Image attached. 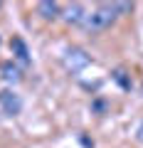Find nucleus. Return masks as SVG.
I'll use <instances>...</instances> for the list:
<instances>
[{
    "instance_id": "f257e3e1",
    "label": "nucleus",
    "mask_w": 143,
    "mask_h": 148,
    "mask_svg": "<svg viewBox=\"0 0 143 148\" xmlns=\"http://www.w3.org/2000/svg\"><path fill=\"white\" fill-rule=\"evenodd\" d=\"M116 8H114V3L111 5H99L96 10H91L89 15L84 17V27L89 32H101V30H106V27H111L114 22H116Z\"/></svg>"
},
{
    "instance_id": "f03ea898",
    "label": "nucleus",
    "mask_w": 143,
    "mask_h": 148,
    "mask_svg": "<svg viewBox=\"0 0 143 148\" xmlns=\"http://www.w3.org/2000/svg\"><path fill=\"white\" fill-rule=\"evenodd\" d=\"M89 62H91V57L79 47H72V49L64 52V67L69 72H81L84 67H89Z\"/></svg>"
},
{
    "instance_id": "7ed1b4c3",
    "label": "nucleus",
    "mask_w": 143,
    "mask_h": 148,
    "mask_svg": "<svg viewBox=\"0 0 143 148\" xmlns=\"http://www.w3.org/2000/svg\"><path fill=\"white\" fill-rule=\"evenodd\" d=\"M0 109L5 111L8 116H17L20 109H22V99L12 89H3L0 91Z\"/></svg>"
},
{
    "instance_id": "20e7f679",
    "label": "nucleus",
    "mask_w": 143,
    "mask_h": 148,
    "mask_svg": "<svg viewBox=\"0 0 143 148\" xmlns=\"http://www.w3.org/2000/svg\"><path fill=\"white\" fill-rule=\"evenodd\" d=\"M10 52L20 64H30V49H27V45H25L22 37H12L10 40Z\"/></svg>"
},
{
    "instance_id": "39448f33",
    "label": "nucleus",
    "mask_w": 143,
    "mask_h": 148,
    "mask_svg": "<svg viewBox=\"0 0 143 148\" xmlns=\"http://www.w3.org/2000/svg\"><path fill=\"white\" fill-rule=\"evenodd\" d=\"M84 5H79V3H74V5H69L67 12H64V22L67 25H79V22H84Z\"/></svg>"
},
{
    "instance_id": "423d86ee",
    "label": "nucleus",
    "mask_w": 143,
    "mask_h": 148,
    "mask_svg": "<svg viewBox=\"0 0 143 148\" xmlns=\"http://www.w3.org/2000/svg\"><path fill=\"white\" fill-rule=\"evenodd\" d=\"M37 12L44 17V20H57L59 15H62V10H59L57 3H52V0H42L37 5Z\"/></svg>"
},
{
    "instance_id": "0eeeda50",
    "label": "nucleus",
    "mask_w": 143,
    "mask_h": 148,
    "mask_svg": "<svg viewBox=\"0 0 143 148\" xmlns=\"http://www.w3.org/2000/svg\"><path fill=\"white\" fill-rule=\"evenodd\" d=\"M0 72H3V77H5V82H12V84L22 79L20 69H17L15 64H12V62H5V64H3V67H0Z\"/></svg>"
},
{
    "instance_id": "6e6552de",
    "label": "nucleus",
    "mask_w": 143,
    "mask_h": 148,
    "mask_svg": "<svg viewBox=\"0 0 143 148\" xmlns=\"http://www.w3.org/2000/svg\"><path fill=\"white\" fill-rule=\"evenodd\" d=\"M114 79H116V84L121 89H131V77L126 74V69H116L114 72Z\"/></svg>"
},
{
    "instance_id": "1a4fd4ad",
    "label": "nucleus",
    "mask_w": 143,
    "mask_h": 148,
    "mask_svg": "<svg viewBox=\"0 0 143 148\" xmlns=\"http://www.w3.org/2000/svg\"><path fill=\"white\" fill-rule=\"evenodd\" d=\"M136 138H138V141L143 143V121L138 123V128H136Z\"/></svg>"
}]
</instances>
